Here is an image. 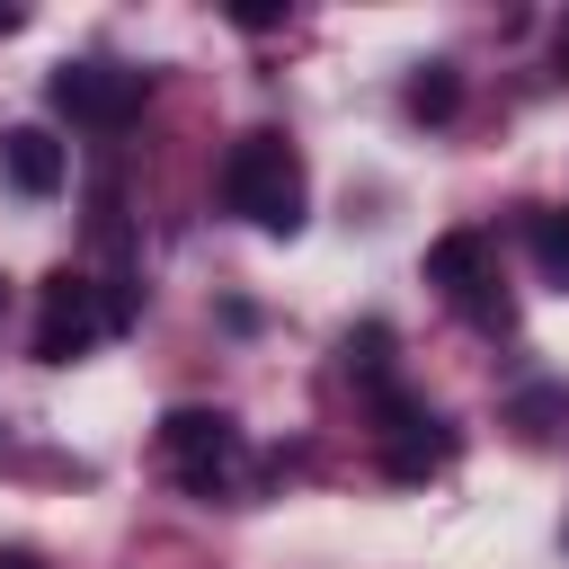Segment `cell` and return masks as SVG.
<instances>
[{"instance_id": "6da1fadb", "label": "cell", "mask_w": 569, "mask_h": 569, "mask_svg": "<svg viewBox=\"0 0 569 569\" xmlns=\"http://www.w3.org/2000/svg\"><path fill=\"white\" fill-rule=\"evenodd\" d=\"M222 204H231L249 231H293V222H302V151H293L276 124L240 133V142L222 151Z\"/></svg>"}, {"instance_id": "7a4b0ae2", "label": "cell", "mask_w": 569, "mask_h": 569, "mask_svg": "<svg viewBox=\"0 0 569 569\" xmlns=\"http://www.w3.org/2000/svg\"><path fill=\"white\" fill-rule=\"evenodd\" d=\"M427 284H436L462 320H480V329H507V311H516V302H507V284H498V240H489V231H471V222H462V231H445V240L427 249Z\"/></svg>"}, {"instance_id": "3957f363", "label": "cell", "mask_w": 569, "mask_h": 569, "mask_svg": "<svg viewBox=\"0 0 569 569\" xmlns=\"http://www.w3.org/2000/svg\"><path fill=\"white\" fill-rule=\"evenodd\" d=\"M160 462H169L178 489L213 498V489H231V471H240V427H231L222 409H169V418H160Z\"/></svg>"}, {"instance_id": "277c9868", "label": "cell", "mask_w": 569, "mask_h": 569, "mask_svg": "<svg viewBox=\"0 0 569 569\" xmlns=\"http://www.w3.org/2000/svg\"><path fill=\"white\" fill-rule=\"evenodd\" d=\"M44 98H53L71 124H89V133H124V124L142 116V98H151V71H124V62H62V71L44 80Z\"/></svg>"}, {"instance_id": "5b68a950", "label": "cell", "mask_w": 569, "mask_h": 569, "mask_svg": "<svg viewBox=\"0 0 569 569\" xmlns=\"http://www.w3.org/2000/svg\"><path fill=\"white\" fill-rule=\"evenodd\" d=\"M116 329V311H107V284H89V276H44V311H36V365H80L98 338Z\"/></svg>"}, {"instance_id": "8992f818", "label": "cell", "mask_w": 569, "mask_h": 569, "mask_svg": "<svg viewBox=\"0 0 569 569\" xmlns=\"http://www.w3.org/2000/svg\"><path fill=\"white\" fill-rule=\"evenodd\" d=\"M373 409H382V471H391V480H427V471L453 453L445 418H436V409H418L409 391H391V382H382V391H373Z\"/></svg>"}, {"instance_id": "52a82bcc", "label": "cell", "mask_w": 569, "mask_h": 569, "mask_svg": "<svg viewBox=\"0 0 569 569\" xmlns=\"http://www.w3.org/2000/svg\"><path fill=\"white\" fill-rule=\"evenodd\" d=\"M0 169H9L18 196H53L62 187V142L44 124H18V133H0Z\"/></svg>"}, {"instance_id": "ba28073f", "label": "cell", "mask_w": 569, "mask_h": 569, "mask_svg": "<svg viewBox=\"0 0 569 569\" xmlns=\"http://www.w3.org/2000/svg\"><path fill=\"white\" fill-rule=\"evenodd\" d=\"M462 107V80H453V62H427L418 80H409V116H427V124H445Z\"/></svg>"}, {"instance_id": "9c48e42d", "label": "cell", "mask_w": 569, "mask_h": 569, "mask_svg": "<svg viewBox=\"0 0 569 569\" xmlns=\"http://www.w3.org/2000/svg\"><path fill=\"white\" fill-rule=\"evenodd\" d=\"M533 258H542V267L569 284V213H551V204L533 213Z\"/></svg>"}, {"instance_id": "30bf717a", "label": "cell", "mask_w": 569, "mask_h": 569, "mask_svg": "<svg viewBox=\"0 0 569 569\" xmlns=\"http://www.w3.org/2000/svg\"><path fill=\"white\" fill-rule=\"evenodd\" d=\"M0 569H36V560H27V551H0Z\"/></svg>"}, {"instance_id": "8fae6325", "label": "cell", "mask_w": 569, "mask_h": 569, "mask_svg": "<svg viewBox=\"0 0 569 569\" xmlns=\"http://www.w3.org/2000/svg\"><path fill=\"white\" fill-rule=\"evenodd\" d=\"M560 71H569V18H560Z\"/></svg>"}]
</instances>
